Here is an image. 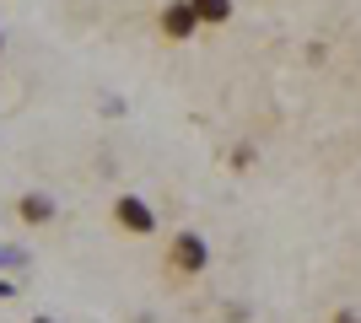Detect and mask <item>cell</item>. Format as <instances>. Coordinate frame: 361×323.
<instances>
[{
    "mask_svg": "<svg viewBox=\"0 0 361 323\" xmlns=\"http://www.w3.org/2000/svg\"><path fill=\"white\" fill-rule=\"evenodd\" d=\"M0 44H6V38H0Z\"/></svg>",
    "mask_w": 361,
    "mask_h": 323,
    "instance_id": "cell-8",
    "label": "cell"
},
{
    "mask_svg": "<svg viewBox=\"0 0 361 323\" xmlns=\"http://www.w3.org/2000/svg\"><path fill=\"white\" fill-rule=\"evenodd\" d=\"M114 215H119V227H130V232H151V210L140 200H119Z\"/></svg>",
    "mask_w": 361,
    "mask_h": 323,
    "instance_id": "cell-3",
    "label": "cell"
},
{
    "mask_svg": "<svg viewBox=\"0 0 361 323\" xmlns=\"http://www.w3.org/2000/svg\"><path fill=\"white\" fill-rule=\"evenodd\" d=\"M340 323H356V318H340Z\"/></svg>",
    "mask_w": 361,
    "mask_h": 323,
    "instance_id": "cell-6",
    "label": "cell"
},
{
    "mask_svg": "<svg viewBox=\"0 0 361 323\" xmlns=\"http://www.w3.org/2000/svg\"><path fill=\"white\" fill-rule=\"evenodd\" d=\"M38 323H49V318H38Z\"/></svg>",
    "mask_w": 361,
    "mask_h": 323,
    "instance_id": "cell-7",
    "label": "cell"
},
{
    "mask_svg": "<svg viewBox=\"0 0 361 323\" xmlns=\"http://www.w3.org/2000/svg\"><path fill=\"white\" fill-rule=\"evenodd\" d=\"M162 27H167V38H195L200 16L189 11V6H167V11H162Z\"/></svg>",
    "mask_w": 361,
    "mask_h": 323,
    "instance_id": "cell-1",
    "label": "cell"
},
{
    "mask_svg": "<svg viewBox=\"0 0 361 323\" xmlns=\"http://www.w3.org/2000/svg\"><path fill=\"white\" fill-rule=\"evenodd\" d=\"M173 259H178V270H200L205 264V243H200L195 232H183L178 243H173Z\"/></svg>",
    "mask_w": 361,
    "mask_h": 323,
    "instance_id": "cell-2",
    "label": "cell"
},
{
    "mask_svg": "<svg viewBox=\"0 0 361 323\" xmlns=\"http://www.w3.org/2000/svg\"><path fill=\"white\" fill-rule=\"evenodd\" d=\"M189 11H195L200 22H226V11H232V0H189Z\"/></svg>",
    "mask_w": 361,
    "mask_h": 323,
    "instance_id": "cell-4",
    "label": "cell"
},
{
    "mask_svg": "<svg viewBox=\"0 0 361 323\" xmlns=\"http://www.w3.org/2000/svg\"><path fill=\"white\" fill-rule=\"evenodd\" d=\"M22 215H27V221H49V215H54V205L32 194V200H22Z\"/></svg>",
    "mask_w": 361,
    "mask_h": 323,
    "instance_id": "cell-5",
    "label": "cell"
}]
</instances>
